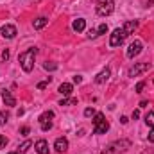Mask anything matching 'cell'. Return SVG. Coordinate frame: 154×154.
Masks as SVG:
<instances>
[{
	"label": "cell",
	"instance_id": "1",
	"mask_svg": "<svg viewBox=\"0 0 154 154\" xmlns=\"http://www.w3.org/2000/svg\"><path fill=\"white\" fill-rule=\"evenodd\" d=\"M36 54H38V48H27V50H23L20 56H18V63H20V66H22V70L23 72H32V68H34V59H36Z\"/></svg>",
	"mask_w": 154,
	"mask_h": 154
},
{
	"label": "cell",
	"instance_id": "2",
	"mask_svg": "<svg viewBox=\"0 0 154 154\" xmlns=\"http://www.w3.org/2000/svg\"><path fill=\"white\" fill-rule=\"evenodd\" d=\"M129 147H131V142H129V140H118L115 143H111L102 154H118V152H124V151L129 149Z\"/></svg>",
	"mask_w": 154,
	"mask_h": 154
},
{
	"label": "cell",
	"instance_id": "3",
	"mask_svg": "<svg viewBox=\"0 0 154 154\" xmlns=\"http://www.w3.org/2000/svg\"><path fill=\"white\" fill-rule=\"evenodd\" d=\"M99 2V5H97V14L99 16H109L111 13H113V0H97Z\"/></svg>",
	"mask_w": 154,
	"mask_h": 154
},
{
	"label": "cell",
	"instance_id": "4",
	"mask_svg": "<svg viewBox=\"0 0 154 154\" xmlns=\"http://www.w3.org/2000/svg\"><path fill=\"white\" fill-rule=\"evenodd\" d=\"M127 38V34L124 32V29L122 27H118V29H115L113 32H111V38H109V45L111 47H120L122 43H124V39Z\"/></svg>",
	"mask_w": 154,
	"mask_h": 154
},
{
	"label": "cell",
	"instance_id": "5",
	"mask_svg": "<svg viewBox=\"0 0 154 154\" xmlns=\"http://www.w3.org/2000/svg\"><path fill=\"white\" fill-rule=\"evenodd\" d=\"M52 118H54V111H45L43 115H39V125H41V131H48L52 129Z\"/></svg>",
	"mask_w": 154,
	"mask_h": 154
},
{
	"label": "cell",
	"instance_id": "6",
	"mask_svg": "<svg viewBox=\"0 0 154 154\" xmlns=\"http://www.w3.org/2000/svg\"><path fill=\"white\" fill-rule=\"evenodd\" d=\"M147 70H149V63H136L134 66L129 68L127 75L129 77H138L140 74H143V72H147Z\"/></svg>",
	"mask_w": 154,
	"mask_h": 154
},
{
	"label": "cell",
	"instance_id": "7",
	"mask_svg": "<svg viewBox=\"0 0 154 154\" xmlns=\"http://www.w3.org/2000/svg\"><path fill=\"white\" fill-rule=\"evenodd\" d=\"M142 48H143L142 41H140V39H134V41L129 45V48H127V57H129V59H133L134 56H138V54L142 52Z\"/></svg>",
	"mask_w": 154,
	"mask_h": 154
},
{
	"label": "cell",
	"instance_id": "8",
	"mask_svg": "<svg viewBox=\"0 0 154 154\" xmlns=\"http://www.w3.org/2000/svg\"><path fill=\"white\" fill-rule=\"evenodd\" d=\"M0 32H2V36L7 39H13L16 36V27L14 25H11V23H5L2 29H0Z\"/></svg>",
	"mask_w": 154,
	"mask_h": 154
},
{
	"label": "cell",
	"instance_id": "9",
	"mask_svg": "<svg viewBox=\"0 0 154 154\" xmlns=\"http://www.w3.org/2000/svg\"><path fill=\"white\" fill-rule=\"evenodd\" d=\"M54 149H56V152L63 154L68 151V140L66 138H57L56 140V143H54Z\"/></svg>",
	"mask_w": 154,
	"mask_h": 154
},
{
	"label": "cell",
	"instance_id": "10",
	"mask_svg": "<svg viewBox=\"0 0 154 154\" xmlns=\"http://www.w3.org/2000/svg\"><path fill=\"white\" fill-rule=\"evenodd\" d=\"M108 129H109V122L104 118L100 124H97V125H93V133L95 134H106L108 133Z\"/></svg>",
	"mask_w": 154,
	"mask_h": 154
},
{
	"label": "cell",
	"instance_id": "11",
	"mask_svg": "<svg viewBox=\"0 0 154 154\" xmlns=\"http://www.w3.org/2000/svg\"><path fill=\"white\" fill-rule=\"evenodd\" d=\"M136 27H138V22H136V20H129V22H125V23L122 25V29H124V32H125L127 36H129V34H133Z\"/></svg>",
	"mask_w": 154,
	"mask_h": 154
},
{
	"label": "cell",
	"instance_id": "12",
	"mask_svg": "<svg viewBox=\"0 0 154 154\" xmlns=\"http://www.w3.org/2000/svg\"><path fill=\"white\" fill-rule=\"evenodd\" d=\"M2 99L5 102V106H16V99L11 95L9 90H2Z\"/></svg>",
	"mask_w": 154,
	"mask_h": 154
},
{
	"label": "cell",
	"instance_id": "13",
	"mask_svg": "<svg viewBox=\"0 0 154 154\" xmlns=\"http://www.w3.org/2000/svg\"><path fill=\"white\" fill-rule=\"evenodd\" d=\"M34 149H36L38 154H48V143H47V140H38L34 143Z\"/></svg>",
	"mask_w": 154,
	"mask_h": 154
},
{
	"label": "cell",
	"instance_id": "14",
	"mask_svg": "<svg viewBox=\"0 0 154 154\" xmlns=\"http://www.w3.org/2000/svg\"><path fill=\"white\" fill-rule=\"evenodd\" d=\"M72 29L75 31V32H82L84 29H86V20L84 18H77L72 22Z\"/></svg>",
	"mask_w": 154,
	"mask_h": 154
},
{
	"label": "cell",
	"instance_id": "15",
	"mask_svg": "<svg viewBox=\"0 0 154 154\" xmlns=\"http://www.w3.org/2000/svg\"><path fill=\"white\" fill-rule=\"evenodd\" d=\"M72 90H74V86H72L70 82H63V84H61V86L57 88V91H59V93H61L63 97H68V95L72 93Z\"/></svg>",
	"mask_w": 154,
	"mask_h": 154
},
{
	"label": "cell",
	"instance_id": "16",
	"mask_svg": "<svg viewBox=\"0 0 154 154\" xmlns=\"http://www.w3.org/2000/svg\"><path fill=\"white\" fill-rule=\"evenodd\" d=\"M109 75H111L109 68H104V70H102V72H100L99 75L95 77V82H97V84H102V82H106V81L109 79Z\"/></svg>",
	"mask_w": 154,
	"mask_h": 154
},
{
	"label": "cell",
	"instance_id": "17",
	"mask_svg": "<svg viewBox=\"0 0 154 154\" xmlns=\"http://www.w3.org/2000/svg\"><path fill=\"white\" fill-rule=\"evenodd\" d=\"M47 23H48V18H45V16H39V18H36V20L32 22V27H34V29H43Z\"/></svg>",
	"mask_w": 154,
	"mask_h": 154
},
{
	"label": "cell",
	"instance_id": "18",
	"mask_svg": "<svg viewBox=\"0 0 154 154\" xmlns=\"http://www.w3.org/2000/svg\"><path fill=\"white\" fill-rule=\"evenodd\" d=\"M31 145H32V142H31V140H25L18 149H20V152L23 154V152H27V151H29V147H31Z\"/></svg>",
	"mask_w": 154,
	"mask_h": 154
},
{
	"label": "cell",
	"instance_id": "19",
	"mask_svg": "<svg viewBox=\"0 0 154 154\" xmlns=\"http://www.w3.org/2000/svg\"><path fill=\"white\" fill-rule=\"evenodd\" d=\"M145 124L151 125V127H154V111H149V113L145 115Z\"/></svg>",
	"mask_w": 154,
	"mask_h": 154
},
{
	"label": "cell",
	"instance_id": "20",
	"mask_svg": "<svg viewBox=\"0 0 154 154\" xmlns=\"http://www.w3.org/2000/svg\"><path fill=\"white\" fill-rule=\"evenodd\" d=\"M74 104H77V99H63L61 102H59V106H74Z\"/></svg>",
	"mask_w": 154,
	"mask_h": 154
},
{
	"label": "cell",
	"instance_id": "21",
	"mask_svg": "<svg viewBox=\"0 0 154 154\" xmlns=\"http://www.w3.org/2000/svg\"><path fill=\"white\" fill-rule=\"evenodd\" d=\"M102 120H104V113H95V116H93V125L100 124Z\"/></svg>",
	"mask_w": 154,
	"mask_h": 154
},
{
	"label": "cell",
	"instance_id": "22",
	"mask_svg": "<svg viewBox=\"0 0 154 154\" xmlns=\"http://www.w3.org/2000/svg\"><path fill=\"white\" fill-rule=\"evenodd\" d=\"M43 68H45L47 72H54V70L57 68V65H56V63H45V65H43Z\"/></svg>",
	"mask_w": 154,
	"mask_h": 154
},
{
	"label": "cell",
	"instance_id": "23",
	"mask_svg": "<svg viewBox=\"0 0 154 154\" xmlns=\"http://www.w3.org/2000/svg\"><path fill=\"white\" fill-rule=\"evenodd\" d=\"M97 32H99V34H106V32H108V25H106V23H100L99 29H97Z\"/></svg>",
	"mask_w": 154,
	"mask_h": 154
},
{
	"label": "cell",
	"instance_id": "24",
	"mask_svg": "<svg viewBox=\"0 0 154 154\" xmlns=\"http://www.w3.org/2000/svg\"><path fill=\"white\" fill-rule=\"evenodd\" d=\"M50 81H52V79H50V77H48V79H47V81H43V82H38V90H45V88H47V86H48V82H50Z\"/></svg>",
	"mask_w": 154,
	"mask_h": 154
},
{
	"label": "cell",
	"instance_id": "25",
	"mask_svg": "<svg viewBox=\"0 0 154 154\" xmlns=\"http://www.w3.org/2000/svg\"><path fill=\"white\" fill-rule=\"evenodd\" d=\"M84 116H95V109L93 108H86L84 109Z\"/></svg>",
	"mask_w": 154,
	"mask_h": 154
},
{
	"label": "cell",
	"instance_id": "26",
	"mask_svg": "<svg viewBox=\"0 0 154 154\" xmlns=\"http://www.w3.org/2000/svg\"><path fill=\"white\" fill-rule=\"evenodd\" d=\"M7 118H9L7 113H0V125H4V124L7 122Z\"/></svg>",
	"mask_w": 154,
	"mask_h": 154
},
{
	"label": "cell",
	"instance_id": "27",
	"mask_svg": "<svg viewBox=\"0 0 154 154\" xmlns=\"http://www.w3.org/2000/svg\"><path fill=\"white\" fill-rule=\"evenodd\" d=\"M97 36H99V32H97L95 29H90V31H88V38H97Z\"/></svg>",
	"mask_w": 154,
	"mask_h": 154
},
{
	"label": "cell",
	"instance_id": "28",
	"mask_svg": "<svg viewBox=\"0 0 154 154\" xmlns=\"http://www.w3.org/2000/svg\"><path fill=\"white\" fill-rule=\"evenodd\" d=\"M143 88H145V82H143V81H142V82H138V84H136V93H140Z\"/></svg>",
	"mask_w": 154,
	"mask_h": 154
},
{
	"label": "cell",
	"instance_id": "29",
	"mask_svg": "<svg viewBox=\"0 0 154 154\" xmlns=\"http://www.w3.org/2000/svg\"><path fill=\"white\" fill-rule=\"evenodd\" d=\"M5 145H7V138H4V136L0 134V149H4Z\"/></svg>",
	"mask_w": 154,
	"mask_h": 154
},
{
	"label": "cell",
	"instance_id": "30",
	"mask_svg": "<svg viewBox=\"0 0 154 154\" xmlns=\"http://www.w3.org/2000/svg\"><path fill=\"white\" fill-rule=\"evenodd\" d=\"M2 59H4V61H7V59H9V50H7V48L2 52Z\"/></svg>",
	"mask_w": 154,
	"mask_h": 154
},
{
	"label": "cell",
	"instance_id": "31",
	"mask_svg": "<svg viewBox=\"0 0 154 154\" xmlns=\"http://www.w3.org/2000/svg\"><path fill=\"white\" fill-rule=\"evenodd\" d=\"M29 131H31V129H29V127L25 125V127H22V131H20V133H22L23 136H27V134H29Z\"/></svg>",
	"mask_w": 154,
	"mask_h": 154
},
{
	"label": "cell",
	"instance_id": "32",
	"mask_svg": "<svg viewBox=\"0 0 154 154\" xmlns=\"http://www.w3.org/2000/svg\"><path fill=\"white\" fill-rule=\"evenodd\" d=\"M149 142H152V143H154V127L149 131Z\"/></svg>",
	"mask_w": 154,
	"mask_h": 154
},
{
	"label": "cell",
	"instance_id": "33",
	"mask_svg": "<svg viewBox=\"0 0 154 154\" xmlns=\"http://www.w3.org/2000/svg\"><path fill=\"white\" fill-rule=\"evenodd\" d=\"M74 82H75V84H81V82H82V77H81V75H75V77H74Z\"/></svg>",
	"mask_w": 154,
	"mask_h": 154
},
{
	"label": "cell",
	"instance_id": "34",
	"mask_svg": "<svg viewBox=\"0 0 154 154\" xmlns=\"http://www.w3.org/2000/svg\"><path fill=\"white\" fill-rule=\"evenodd\" d=\"M133 120H136V118H138V116H140V111H138V109H134V111H133Z\"/></svg>",
	"mask_w": 154,
	"mask_h": 154
},
{
	"label": "cell",
	"instance_id": "35",
	"mask_svg": "<svg viewBox=\"0 0 154 154\" xmlns=\"http://www.w3.org/2000/svg\"><path fill=\"white\" fill-rule=\"evenodd\" d=\"M120 122H122V124H124V125H125V124H127V122H129V118H127V116H122V118H120Z\"/></svg>",
	"mask_w": 154,
	"mask_h": 154
},
{
	"label": "cell",
	"instance_id": "36",
	"mask_svg": "<svg viewBox=\"0 0 154 154\" xmlns=\"http://www.w3.org/2000/svg\"><path fill=\"white\" fill-rule=\"evenodd\" d=\"M9 154H18V152H9Z\"/></svg>",
	"mask_w": 154,
	"mask_h": 154
},
{
	"label": "cell",
	"instance_id": "37",
	"mask_svg": "<svg viewBox=\"0 0 154 154\" xmlns=\"http://www.w3.org/2000/svg\"><path fill=\"white\" fill-rule=\"evenodd\" d=\"M151 4H154V0H151Z\"/></svg>",
	"mask_w": 154,
	"mask_h": 154
}]
</instances>
